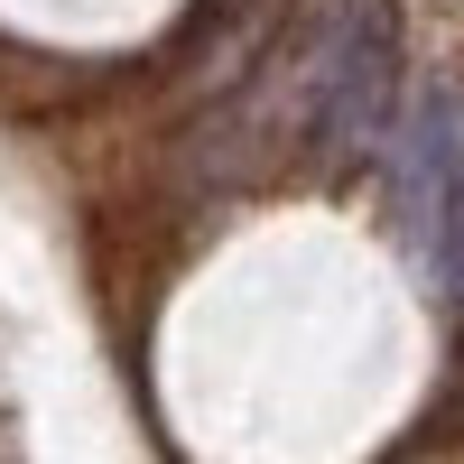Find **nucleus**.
I'll return each mask as SVG.
<instances>
[]
</instances>
